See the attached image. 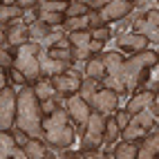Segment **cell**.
<instances>
[{
    "instance_id": "1",
    "label": "cell",
    "mask_w": 159,
    "mask_h": 159,
    "mask_svg": "<svg viewBox=\"0 0 159 159\" xmlns=\"http://www.w3.org/2000/svg\"><path fill=\"white\" fill-rule=\"evenodd\" d=\"M20 130H25L29 137L45 141V132H43V110H40V101L36 99L34 88L23 85L16 88V121Z\"/></svg>"
},
{
    "instance_id": "2",
    "label": "cell",
    "mask_w": 159,
    "mask_h": 159,
    "mask_svg": "<svg viewBox=\"0 0 159 159\" xmlns=\"http://www.w3.org/2000/svg\"><path fill=\"white\" fill-rule=\"evenodd\" d=\"M155 65H157V52L150 49V47L123 58V63H121V81L125 83L128 97L146 85V81L150 79V74L155 72Z\"/></svg>"
},
{
    "instance_id": "3",
    "label": "cell",
    "mask_w": 159,
    "mask_h": 159,
    "mask_svg": "<svg viewBox=\"0 0 159 159\" xmlns=\"http://www.w3.org/2000/svg\"><path fill=\"white\" fill-rule=\"evenodd\" d=\"M43 132H45V143L63 150V148H70L76 139V130H74V123L70 119V114L65 110V105H58V108L43 116Z\"/></svg>"
},
{
    "instance_id": "4",
    "label": "cell",
    "mask_w": 159,
    "mask_h": 159,
    "mask_svg": "<svg viewBox=\"0 0 159 159\" xmlns=\"http://www.w3.org/2000/svg\"><path fill=\"white\" fill-rule=\"evenodd\" d=\"M38 52H40V45L34 43V40H27L25 45L16 47V54H14V67H18L20 72L25 74V79H27L29 85H34V83L40 79Z\"/></svg>"
},
{
    "instance_id": "5",
    "label": "cell",
    "mask_w": 159,
    "mask_h": 159,
    "mask_svg": "<svg viewBox=\"0 0 159 159\" xmlns=\"http://www.w3.org/2000/svg\"><path fill=\"white\" fill-rule=\"evenodd\" d=\"M103 130H105V114L92 110L85 128H83L81 137V150H90V148H101L103 146Z\"/></svg>"
},
{
    "instance_id": "6",
    "label": "cell",
    "mask_w": 159,
    "mask_h": 159,
    "mask_svg": "<svg viewBox=\"0 0 159 159\" xmlns=\"http://www.w3.org/2000/svg\"><path fill=\"white\" fill-rule=\"evenodd\" d=\"M130 27L134 34L146 36L150 45H157V40H159V11L155 7L148 9V11H139V16H134Z\"/></svg>"
},
{
    "instance_id": "7",
    "label": "cell",
    "mask_w": 159,
    "mask_h": 159,
    "mask_svg": "<svg viewBox=\"0 0 159 159\" xmlns=\"http://www.w3.org/2000/svg\"><path fill=\"white\" fill-rule=\"evenodd\" d=\"M52 81V85H54L56 94L58 97H72V94H76L79 88H81V81H83V72L79 67H74L70 65L65 72H61V74H54V76H49Z\"/></svg>"
},
{
    "instance_id": "8",
    "label": "cell",
    "mask_w": 159,
    "mask_h": 159,
    "mask_svg": "<svg viewBox=\"0 0 159 159\" xmlns=\"http://www.w3.org/2000/svg\"><path fill=\"white\" fill-rule=\"evenodd\" d=\"M63 105H65V110L70 114V119L74 123V130H76V134H83V128H85V121L88 116L92 112L90 103H85L79 94H72V97H65V101H63Z\"/></svg>"
},
{
    "instance_id": "9",
    "label": "cell",
    "mask_w": 159,
    "mask_h": 159,
    "mask_svg": "<svg viewBox=\"0 0 159 159\" xmlns=\"http://www.w3.org/2000/svg\"><path fill=\"white\" fill-rule=\"evenodd\" d=\"M16 121V88L5 85L0 90V130H11Z\"/></svg>"
},
{
    "instance_id": "10",
    "label": "cell",
    "mask_w": 159,
    "mask_h": 159,
    "mask_svg": "<svg viewBox=\"0 0 159 159\" xmlns=\"http://www.w3.org/2000/svg\"><path fill=\"white\" fill-rule=\"evenodd\" d=\"M130 11H134V5L132 2H125V0H110L105 7L99 9V18L103 20V25H110V23H116V20L125 18Z\"/></svg>"
},
{
    "instance_id": "11",
    "label": "cell",
    "mask_w": 159,
    "mask_h": 159,
    "mask_svg": "<svg viewBox=\"0 0 159 159\" xmlns=\"http://www.w3.org/2000/svg\"><path fill=\"white\" fill-rule=\"evenodd\" d=\"M114 45H116L119 52H125V56L137 54V52L150 47L148 38L141 36V34H134V31H123V34H119V36L114 38Z\"/></svg>"
},
{
    "instance_id": "12",
    "label": "cell",
    "mask_w": 159,
    "mask_h": 159,
    "mask_svg": "<svg viewBox=\"0 0 159 159\" xmlns=\"http://www.w3.org/2000/svg\"><path fill=\"white\" fill-rule=\"evenodd\" d=\"M92 110H97V112H101V114H112L116 108H119V94H116L114 90H110V88H99L97 90V94H94V99H92Z\"/></svg>"
},
{
    "instance_id": "13",
    "label": "cell",
    "mask_w": 159,
    "mask_h": 159,
    "mask_svg": "<svg viewBox=\"0 0 159 159\" xmlns=\"http://www.w3.org/2000/svg\"><path fill=\"white\" fill-rule=\"evenodd\" d=\"M23 150H25L27 159H52V157H58L56 148L47 146L43 139H36V137H29V141L23 146Z\"/></svg>"
},
{
    "instance_id": "14",
    "label": "cell",
    "mask_w": 159,
    "mask_h": 159,
    "mask_svg": "<svg viewBox=\"0 0 159 159\" xmlns=\"http://www.w3.org/2000/svg\"><path fill=\"white\" fill-rule=\"evenodd\" d=\"M5 31H7V45L11 47H18V45H25L29 40V27L23 23V20H11L9 25H5Z\"/></svg>"
},
{
    "instance_id": "15",
    "label": "cell",
    "mask_w": 159,
    "mask_h": 159,
    "mask_svg": "<svg viewBox=\"0 0 159 159\" xmlns=\"http://www.w3.org/2000/svg\"><path fill=\"white\" fill-rule=\"evenodd\" d=\"M99 56H101L103 65H105V74H108V76L121 79V63L125 58L123 52H119V49H103Z\"/></svg>"
},
{
    "instance_id": "16",
    "label": "cell",
    "mask_w": 159,
    "mask_h": 159,
    "mask_svg": "<svg viewBox=\"0 0 159 159\" xmlns=\"http://www.w3.org/2000/svg\"><path fill=\"white\" fill-rule=\"evenodd\" d=\"M7 157H18V159H27L25 150L20 146H16L11 130H0V159H7Z\"/></svg>"
},
{
    "instance_id": "17",
    "label": "cell",
    "mask_w": 159,
    "mask_h": 159,
    "mask_svg": "<svg viewBox=\"0 0 159 159\" xmlns=\"http://www.w3.org/2000/svg\"><path fill=\"white\" fill-rule=\"evenodd\" d=\"M157 152H159V137H157V125H155V128L137 143V159H150Z\"/></svg>"
},
{
    "instance_id": "18",
    "label": "cell",
    "mask_w": 159,
    "mask_h": 159,
    "mask_svg": "<svg viewBox=\"0 0 159 159\" xmlns=\"http://www.w3.org/2000/svg\"><path fill=\"white\" fill-rule=\"evenodd\" d=\"M155 97H157L155 92H150V90L141 88V90H137L134 94H130V97H128V103H125V110H128L130 114H134V112H139V110L148 108V105H150V101H152Z\"/></svg>"
},
{
    "instance_id": "19",
    "label": "cell",
    "mask_w": 159,
    "mask_h": 159,
    "mask_svg": "<svg viewBox=\"0 0 159 159\" xmlns=\"http://www.w3.org/2000/svg\"><path fill=\"white\" fill-rule=\"evenodd\" d=\"M31 88H34V94H36L38 101H47V99H56L58 97L54 85H52V81H49V76H40Z\"/></svg>"
},
{
    "instance_id": "20",
    "label": "cell",
    "mask_w": 159,
    "mask_h": 159,
    "mask_svg": "<svg viewBox=\"0 0 159 159\" xmlns=\"http://www.w3.org/2000/svg\"><path fill=\"white\" fill-rule=\"evenodd\" d=\"M101 88V81H97V79H92V76H83V81H81V88H79V97L85 101V103H92V99H94V94H97V90ZM92 108V105H90Z\"/></svg>"
},
{
    "instance_id": "21",
    "label": "cell",
    "mask_w": 159,
    "mask_h": 159,
    "mask_svg": "<svg viewBox=\"0 0 159 159\" xmlns=\"http://www.w3.org/2000/svg\"><path fill=\"white\" fill-rule=\"evenodd\" d=\"M83 76H92V79H97L101 81L105 76V65H103V61L99 54H94L85 61V70H83Z\"/></svg>"
},
{
    "instance_id": "22",
    "label": "cell",
    "mask_w": 159,
    "mask_h": 159,
    "mask_svg": "<svg viewBox=\"0 0 159 159\" xmlns=\"http://www.w3.org/2000/svg\"><path fill=\"white\" fill-rule=\"evenodd\" d=\"M27 27H29V40H34V43H38V45L43 43V40H45V38L52 34V31L56 29V27H49V25H45L40 18H38V20H34V23H31V25H27Z\"/></svg>"
},
{
    "instance_id": "23",
    "label": "cell",
    "mask_w": 159,
    "mask_h": 159,
    "mask_svg": "<svg viewBox=\"0 0 159 159\" xmlns=\"http://www.w3.org/2000/svg\"><path fill=\"white\" fill-rule=\"evenodd\" d=\"M114 159H137V143L134 141H125V139H116L114 150H112Z\"/></svg>"
},
{
    "instance_id": "24",
    "label": "cell",
    "mask_w": 159,
    "mask_h": 159,
    "mask_svg": "<svg viewBox=\"0 0 159 159\" xmlns=\"http://www.w3.org/2000/svg\"><path fill=\"white\" fill-rule=\"evenodd\" d=\"M130 123H137V125H141V128H146V130H152L155 125H157V116L148 110V108H143V110L134 112L130 116Z\"/></svg>"
},
{
    "instance_id": "25",
    "label": "cell",
    "mask_w": 159,
    "mask_h": 159,
    "mask_svg": "<svg viewBox=\"0 0 159 159\" xmlns=\"http://www.w3.org/2000/svg\"><path fill=\"white\" fill-rule=\"evenodd\" d=\"M148 132H150V130H146V128H141V125H137V123H128V125H125V128L121 130V137H119V139H125V141H134V143H139Z\"/></svg>"
},
{
    "instance_id": "26",
    "label": "cell",
    "mask_w": 159,
    "mask_h": 159,
    "mask_svg": "<svg viewBox=\"0 0 159 159\" xmlns=\"http://www.w3.org/2000/svg\"><path fill=\"white\" fill-rule=\"evenodd\" d=\"M20 16H23V9H20L16 2L14 5H2L0 2V25H9L11 20H18Z\"/></svg>"
},
{
    "instance_id": "27",
    "label": "cell",
    "mask_w": 159,
    "mask_h": 159,
    "mask_svg": "<svg viewBox=\"0 0 159 159\" xmlns=\"http://www.w3.org/2000/svg\"><path fill=\"white\" fill-rule=\"evenodd\" d=\"M63 27V31H79V29H88L90 27V16L85 14V16H72V18H67L65 16V23L61 25Z\"/></svg>"
},
{
    "instance_id": "28",
    "label": "cell",
    "mask_w": 159,
    "mask_h": 159,
    "mask_svg": "<svg viewBox=\"0 0 159 159\" xmlns=\"http://www.w3.org/2000/svg\"><path fill=\"white\" fill-rule=\"evenodd\" d=\"M67 38H70L72 47H88L92 40V34H90V29H79V31H67Z\"/></svg>"
},
{
    "instance_id": "29",
    "label": "cell",
    "mask_w": 159,
    "mask_h": 159,
    "mask_svg": "<svg viewBox=\"0 0 159 159\" xmlns=\"http://www.w3.org/2000/svg\"><path fill=\"white\" fill-rule=\"evenodd\" d=\"M38 18L49 27H61L65 23V14L63 11H38Z\"/></svg>"
},
{
    "instance_id": "30",
    "label": "cell",
    "mask_w": 159,
    "mask_h": 159,
    "mask_svg": "<svg viewBox=\"0 0 159 159\" xmlns=\"http://www.w3.org/2000/svg\"><path fill=\"white\" fill-rule=\"evenodd\" d=\"M85 14H90V7L83 2V0H72V2L67 5V9H65L67 18H72V16H85Z\"/></svg>"
},
{
    "instance_id": "31",
    "label": "cell",
    "mask_w": 159,
    "mask_h": 159,
    "mask_svg": "<svg viewBox=\"0 0 159 159\" xmlns=\"http://www.w3.org/2000/svg\"><path fill=\"white\" fill-rule=\"evenodd\" d=\"M47 54H49L52 58H56V61H63V63H74V56H72V52H70V49L49 47V49H47Z\"/></svg>"
},
{
    "instance_id": "32",
    "label": "cell",
    "mask_w": 159,
    "mask_h": 159,
    "mask_svg": "<svg viewBox=\"0 0 159 159\" xmlns=\"http://www.w3.org/2000/svg\"><path fill=\"white\" fill-rule=\"evenodd\" d=\"M112 116H114V121H116V125H119V130H123L125 128V125H128L130 123V112L128 110H125V108H116L114 112H112Z\"/></svg>"
},
{
    "instance_id": "33",
    "label": "cell",
    "mask_w": 159,
    "mask_h": 159,
    "mask_svg": "<svg viewBox=\"0 0 159 159\" xmlns=\"http://www.w3.org/2000/svg\"><path fill=\"white\" fill-rule=\"evenodd\" d=\"M90 34H92V38H97V40H103V43H108V40L114 36L110 25H101V27H97V29H92Z\"/></svg>"
},
{
    "instance_id": "34",
    "label": "cell",
    "mask_w": 159,
    "mask_h": 159,
    "mask_svg": "<svg viewBox=\"0 0 159 159\" xmlns=\"http://www.w3.org/2000/svg\"><path fill=\"white\" fill-rule=\"evenodd\" d=\"M7 79H11L14 85H20V88H23V85H29L27 79H25V74L20 72L18 67H9V70H7Z\"/></svg>"
},
{
    "instance_id": "35",
    "label": "cell",
    "mask_w": 159,
    "mask_h": 159,
    "mask_svg": "<svg viewBox=\"0 0 159 159\" xmlns=\"http://www.w3.org/2000/svg\"><path fill=\"white\" fill-rule=\"evenodd\" d=\"M11 137H14V141H16V146H20L23 148L27 141H29V134L25 132V130H20L18 125H11Z\"/></svg>"
},
{
    "instance_id": "36",
    "label": "cell",
    "mask_w": 159,
    "mask_h": 159,
    "mask_svg": "<svg viewBox=\"0 0 159 159\" xmlns=\"http://www.w3.org/2000/svg\"><path fill=\"white\" fill-rule=\"evenodd\" d=\"M0 65H2L5 70L14 67V54H11V52H7L2 45H0Z\"/></svg>"
},
{
    "instance_id": "37",
    "label": "cell",
    "mask_w": 159,
    "mask_h": 159,
    "mask_svg": "<svg viewBox=\"0 0 159 159\" xmlns=\"http://www.w3.org/2000/svg\"><path fill=\"white\" fill-rule=\"evenodd\" d=\"M83 2L90 7V11H99V9H101V7H105V5L110 2V0H83Z\"/></svg>"
},
{
    "instance_id": "38",
    "label": "cell",
    "mask_w": 159,
    "mask_h": 159,
    "mask_svg": "<svg viewBox=\"0 0 159 159\" xmlns=\"http://www.w3.org/2000/svg\"><path fill=\"white\" fill-rule=\"evenodd\" d=\"M88 47H90V52H92V54H101V52L105 49V43H103V40H97V38H92Z\"/></svg>"
},
{
    "instance_id": "39",
    "label": "cell",
    "mask_w": 159,
    "mask_h": 159,
    "mask_svg": "<svg viewBox=\"0 0 159 159\" xmlns=\"http://www.w3.org/2000/svg\"><path fill=\"white\" fill-rule=\"evenodd\" d=\"M36 2H38V0H16V5H18L20 9H29V7H36Z\"/></svg>"
},
{
    "instance_id": "40",
    "label": "cell",
    "mask_w": 159,
    "mask_h": 159,
    "mask_svg": "<svg viewBox=\"0 0 159 159\" xmlns=\"http://www.w3.org/2000/svg\"><path fill=\"white\" fill-rule=\"evenodd\" d=\"M5 85H9V79H7V70L0 65V90H2Z\"/></svg>"
},
{
    "instance_id": "41",
    "label": "cell",
    "mask_w": 159,
    "mask_h": 159,
    "mask_svg": "<svg viewBox=\"0 0 159 159\" xmlns=\"http://www.w3.org/2000/svg\"><path fill=\"white\" fill-rule=\"evenodd\" d=\"M5 40H7V31H5L2 25H0V45H5Z\"/></svg>"
},
{
    "instance_id": "42",
    "label": "cell",
    "mask_w": 159,
    "mask_h": 159,
    "mask_svg": "<svg viewBox=\"0 0 159 159\" xmlns=\"http://www.w3.org/2000/svg\"><path fill=\"white\" fill-rule=\"evenodd\" d=\"M125 2H132V5H134V0H125Z\"/></svg>"
},
{
    "instance_id": "43",
    "label": "cell",
    "mask_w": 159,
    "mask_h": 159,
    "mask_svg": "<svg viewBox=\"0 0 159 159\" xmlns=\"http://www.w3.org/2000/svg\"><path fill=\"white\" fill-rule=\"evenodd\" d=\"M67 2H72V0H67Z\"/></svg>"
}]
</instances>
